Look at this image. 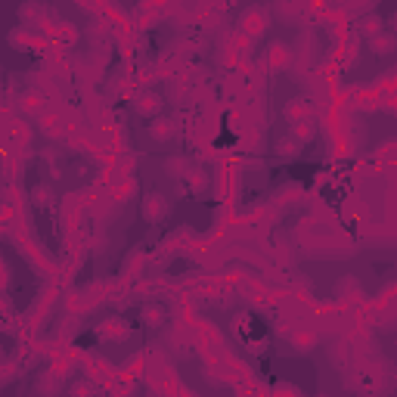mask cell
I'll return each mask as SVG.
<instances>
[{"mask_svg":"<svg viewBox=\"0 0 397 397\" xmlns=\"http://www.w3.org/2000/svg\"><path fill=\"white\" fill-rule=\"evenodd\" d=\"M134 75H137V81H140V87H152L156 81H162V68H158V62H143Z\"/></svg>","mask_w":397,"mask_h":397,"instance_id":"603a6c76","label":"cell"},{"mask_svg":"<svg viewBox=\"0 0 397 397\" xmlns=\"http://www.w3.org/2000/svg\"><path fill=\"white\" fill-rule=\"evenodd\" d=\"M134 109L143 118H156L158 112H162V96H158L152 87H140L134 93Z\"/></svg>","mask_w":397,"mask_h":397,"instance_id":"8992f818","label":"cell"},{"mask_svg":"<svg viewBox=\"0 0 397 397\" xmlns=\"http://www.w3.org/2000/svg\"><path fill=\"white\" fill-rule=\"evenodd\" d=\"M13 375H16V360H13V357H3V375H0V382H10Z\"/></svg>","mask_w":397,"mask_h":397,"instance_id":"f1b7e54d","label":"cell"},{"mask_svg":"<svg viewBox=\"0 0 397 397\" xmlns=\"http://www.w3.org/2000/svg\"><path fill=\"white\" fill-rule=\"evenodd\" d=\"M193 165H190V158L186 156H171L168 162H165V171H168V177H186V171H190Z\"/></svg>","mask_w":397,"mask_h":397,"instance_id":"d4e9b609","label":"cell"},{"mask_svg":"<svg viewBox=\"0 0 397 397\" xmlns=\"http://www.w3.org/2000/svg\"><path fill=\"white\" fill-rule=\"evenodd\" d=\"M140 317H143L146 326H162L165 320H168V310H165L158 301H146L143 310H140Z\"/></svg>","mask_w":397,"mask_h":397,"instance_id":"44dd1931","label":"cell"},{"mask_svg":"<svg viewBox=\"0 0 397 397\" xmlns=\"http://www.w3.org/2000/svg\"><path fill=\"white\" fill-rule=\"evenodd\" d=\"M394 382H397V375H394Z\"/></svg>","mask_w":397,"mask_h":397,"instance_id":"d6a6232c","label":"cell"},{"mask_svg":"<svg viewBox=\"0 0 397 397\" xmlns=\"http://www.w3.org/2000/svg\"><path fill=\"white\" fill-rule=\"evenodd\" d=\"M40 40H44V38H34L29 25H16V29L10 31V47H13V50H22V53L25 50H34Z\"/></svg>","mask_w":397,"mask_h":397,"instance_id":"4fadbf2b","label":"cell"},{"mask_svg":"<svg viewBox=\"0 0 397 397\" xmlns=\"http://www.w3.org/2000/svg\"><path fill=\"white\" fill-rule=\"evenodd\" d=\"M146 264H149V255L143 252V248H137V252H130L128 255V261H124V267H121V276L124 280H140V276H146Z\"/></svg>","mask_w":397,"mask_h":397,"instance_id":"8fae6325","label":"cell"},{"mask_svg":"<svg viewBox=\"0 0 397 397\" xmlns=\"http://www.w3.org/2000/svg\"><path fill=\"white\" fill-rule=\"evenodd\" d=\"M47 16H50V10L34 3V0H25V3L19 6V22L29 25V29H40V25L47 22Z\"/></svg>","mask_w":397,"mask_h":397,"instance_id":"ba28073f","label":"cell"},{"mask_svg":"<svg viewBox=\"0 0 397 397\" xmlns=\"http://www.w3.org/2000/svg\"><path fill=\"white\" fill-rule=\"evenodd\" d=\"M289 341H292V347L295 351H301V354H308V351H313V347L320 345V329H313V326H298L295 332L289 336Z\"/></svg>","mask_w":397,"mask_h":397,"instance_id":"9c48e42d","label":"cell"},{"mask_svg":"<svg viewBox=\"0 0 397 397\" xmlns=\"http://www.w3.org/2000/svg\"><path fill=\"white\" fill-rule=\"evenodd\" d=\"M369 50L375 53V57H388V53L397 50V34L394 31H379L369 38Z\"/></svg>","mask_w":397,"mask_h":397,"instance_id":"e0dca14e","label":"cell"},{"mask_svg":"<svg viewBox=\"0 0 397 397\" xmlns=\"http://www.w3.org/2000/svg\"><path fill=\"white\" fill-rule=\"evenodd\" d=\"M295 140H301V143H310L313 140V134H317V124L313 121H301V124H292V130H289Z\"/></svg>","mask_w":397,"mask_h":397,"instance_id":"484cf974","label":"cell"},{"mask_svg":"<svg viewBox=\"0 0 397 397\" xmlns=\"http://www.w3.org/2000/svg\"><path fill=\"white\" fill-rule=\"evenodd\" d=\"M87 214L90 211H87L84 199H81V193H68V196H62V211H59L62 230H78Z\"/></svg>","mask_w":397,"mask_h":397,"instance_id":"7a4b0ae2","label":"cell"},{"mask_svg":"<svg viewBox=\"0 0 397 397\" xmlns=\"http://www.w3.org/2000/svg\"><path fill=\"white\" fill-rule=\"evenodd\" d=\"M301 140H295V137H283V140L280 143H276V152H280V156H285V158H289V156H298V152H301Z\"/></svg>","mask_w":397,"mask_h":397,"instance_id":"4316f807","label":"cell"},{"mask_svg":"<svg viewBox=\"0 0 397 397\" xmlns=\"http://www.w3.org/2000/svg\"><path fill=\"white\" fill-rule=\"evenodd\" d=\"M267 25H270V10H267V6L252 3L248 10H242L239 22H236V31L246 34L248 40H255V38H261V34L267 31Z\"/></svg>","mask_w":397,"mask_h":397,"instance_id":"6da1fadb","label":"cell"},{"mask_svg":"<svg viewBox=\"0 0 397 397\" xmlns=\"http://www.w3.org/2000/svg\"><path fill=\"white\" fill-rule=\"evenodd\" d=\"M93 308H96V304L90 301V295L84 289H81V292H68V295H66V310L72 313V317H84V313H90Z\"/></svg>","mask_w":397,"mask_h":397,"instance_id":"9a60e30c","label":"cell"},{"mask_svg":"<svg viewBox=\"0 0 397 397\" xmlns=\"http://www.w3.org/2000/svg\"><path fill=\"white\" fill-rule=\"evenodd\" d=\"M336 298L341 304H364L366 301V295H364V289H360L357 280H341L336 285Z\"/></svg>","mask_w":397,"mask_h":397,"instance_id":"7c38bea8","label":"cell"},{"mask_svg":"<svg viewBox=\"0 0 397 397\" xmlns=\"http://www.w3.org/2000/svg\"><path fill=\"white\" fill-rule=\"evenodd\" d=\"M140 214L149 224H158V220H165V214H168V199H165L162 193H149V196H143Z\"/></svg>","mask_w":397,"mask_h":397,"instance_id":"52a82bcc","label":"cell"},{"mask_svg":"<svg viewBox=\"0 0 397 397\" xmlns=\"http://www.w3.org/2000/svg\"><path fill=\"white\" fill-rule=\"evenodd\" d=\"M90 391H96L93 382H78V385H72V394H90Z\"/></svg>","mask_w":397,"mask_h":397,"instance_id":"f546056e","label":"cell"},{"mask_svg":"<svg viewBox=\"0 0 397 397\" xmlns=\"http://www.w3.org/2000/svg\"><path fill=\"white\" fill-rule=\"evenodd\" d=\"M301 202H304V186L295 183V180L276 190V205H301Z\"/></svg>","mask_w":397,"mask_h":397,"instance_id":"ac0fdd59","label":"cell"},{"mask_svg":"<svg viewBox=\"0 0 397 397\" xmlns=\"http://www.w3.org/2000/svg\"><path fill=\"white\" fill-rule=\"evenodd\" d=\"M78 38H81V31L75 29L72 22H59V29H57V40H53V44L62 47V50H72V47L78 44Z\"/></svg>","mask_w":397,"mask_h":397,"instance_id":"ffe728a7","label":"cell"},{"mask_svg":"<svg viewBox=\"0 0 397 397\" xmlns=\"http://www.w3.org/2000/svg\"><path fill=\"white\" fill-rule=\"evenodd\" d=\"M96 336H100L103 341H124L130 336V326L124 323L121 317H112V320H106V323L96 326Z\"/></svg>","mask_w":397,"mask_h":397,"instance_id":"30bf717a","label":"cell"},{"mask_svg":"<svg viewBox=\"0 0 397 397\" xmlns=\"http://www.w3.org/2000/svg\"><path fill=\"white\" fill-rule=\"evenodd\" d=\"M382 109H385L388 115H397V90H388V93H382Z\"/></svg>","mask_w":397,"mask_h":397,"instance_id":"83f0119b","label":"cell"},{"mask_svg":"<svg viewBox=\"0 0 397 397\" xmlns=\"http://www.w3.org/2000/svg\"><path fill=\"white\" fill-rule=\"evenodd\" d=\"M283 118L289 124H301V121H313V103L310 96H295L283 106Z\"/></svg>","mask_w":397,"mask_h":397,"instance_id":"5b68a950","label":"cell"},{"mask_svg":"<svg viewBox=\"0 0 397 397\" xmlns=\"http://www.w3.org/2000/svg\"><path fill=\"white\" fill-rule=\"evenodd\" d=\"M388 22H391V31H394V34H397V10H394V13H391V19H388Z\"/></svg>","mask_w":397,"mask_h":397,"instance_id":"1f68e13d","label":"cell"},{"mask_svg":"<svg viewBox=\"0 0 397 397\" xmlns=\"http://www.w3.org/2000/svg\"><path fill=\"white\" fill-rule=\"evenodd\" d=\"M183 180H186V190H190V193H205L208 186H211V177H208L202 168H190Z\"/></svg>","mask_w":397,"mask_h":397,"instance_id":"7402d4cb","label":"cell"},{"mask_svg":"<svg viewBox=\"0 0 397 397\" xmlns=\"http://www.w3.org/2000/svg\"><path fill=\"white\" fill-rule=\"evenodd\" d=\"M177 128H180V124L174 121V118H156V121L149 124V137L156 143H168V140H174Z\"/></svg>","mask_w":397,"mask_h":397,"instance_id":"2e32d148","label":"cell"},{"mask_svg":"<svg viewBox=\"0 0 397 397\" xmlns=\"http://www.w3.org/2000/svg\"><path fill=\"white\" fill-rule=\"evenodd\" d=\"M34 121H38V130L44 137H50V140H62L68 130V121H66V112H57V109L47 106L40 115H34Z\"/></svg>","mask_w":397,"mask_h":397,"instance_id":"3957f363","label":"cell"},{"mask_svg":"<svg viewBox=\"0 0 397 397\" xmlns=\"http://www.w3.org/2000/svg\"><path fill=\"white\" fill-rule=\"evenodd\" d=\"M292 59H295V50H289V44H283V40H274V44H267V50H264L261 66L267 68V72H285V68H292Z\"/></svg>","mask_w":397,"mask_h":397,"instance_id":"277c9868","label":"cell"},{"mask_svg":"<svg viewBox=\"0 0 397 397\" xmlns=\"http://www.w3.org/2000/svg\"><path fill=\"white\" fill-rule=\"evenodd\" d=\"M274 391H292V394H301V388H298V385H276Z\"/></svg>","mask_w":397,"mask_h":397,"instance_id":"4dcf8cb0","label":"cell"},{"mask_svg":"<svg viewBox=\"0 0 397 397\" xmlns=\"http://www.w3.org/2000/svg\"><path fill=\"white\" fill-rule=\"evenodd\" d=\"M81 369L87 373V379H106V375H115L112 373V364L106 357H96V354H84V364Z\"/></svg>","mask_w":397,"mask_h":397,"instance_id":"5bb4252c","label":"cell"},{"mask_svg":"<svg viewBox=\"0 0 397 397\" xmlns=\"http://www.w3.org/2000/svg\"><path fill=\"white\" fill-rule=\"evenodd\" d=\"M382 25H385V22H382V16H375V13H364V16L357 19V34H360V38H366V40H369L373 34L385 31Z\"/></svg>","mask_w":397,"mask_h":397,"instance_id":"d6986e66","label":"cell"},{"mask_svg":"<svg viewBox=\"0 0 397 397\" xmlns=\"http://www.w3.org/2000/svg\"><path fill=\"white\" fill-rule=\"evenodd\" d=\"M31 202H34L38 208H53V205H57V196H53V190H50L47 183H38V186L31 190Z\"/></svg>","mask_w":397,"mask_h":397,"instance_id":"cb8c5ba5","label":"cell"}]
</instances>
